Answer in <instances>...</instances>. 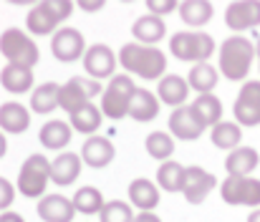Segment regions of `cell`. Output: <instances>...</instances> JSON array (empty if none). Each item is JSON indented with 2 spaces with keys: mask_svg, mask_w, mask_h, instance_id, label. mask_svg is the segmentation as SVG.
Returning a JSON list of instances; mask_svg holds the SVG:
<instances>
[{
  "mask_svg": "<svg viewBox=\"0 0 260 222\" xmlns=\"http://www.w3.org/2000/svg\"><path fill=\"white\" fill-rule=\"evenodd\" d=\"M192 109L197 111V116L202 119V124H205V126H217V124H220L222 104H220V99H217V96H212V93H202V96H197V99H194Z\"/></svg>",
  "mask_w": 260,
  "mask_h": 222,
  "instance_id": "cell-30",
  "label": "cell"
},
{
  "mask_svg": "<svg viewBox=\"0 0 260 222\" xmlns=\"http://www.w3.org/2000/svg\"><path fill=\"white\" fill-rule=\"evenodd\" d=\"M51 53L61 64H74L76 58L86 56L84 53V36L76 28H58L53 41H51Z\"/></svg>",
  "mask_w": 260,
  "mask_h": 222,
  "instance_id": "cell-10",
  "label": "cell"
},
{
  "mask_svg": "<svg viewBox=\"0 0 260 222\" xmlns=\"http://www.w3.org/2000/svg\"><path fill=\"white\" fill-rule=\"evenodd\" d=\"M101 91H106V88H104L99 81H93V78H84V76H74V78H69V83H63V86H61L58 106H61V109H66V111H69V116H71L74 111H79L81 106H86L91 96H96V93H101Z\"/></svg>",
  "mask_w": 260,
  "mask_h": 222,
  "instance_id": "cell-7",
  "label": "cell"
},
{
  "mask_svg": "<svg viewBox=\"0 0 260 222\" xmlns=\"http://www.w3.org/2000/svg\"><path fill=\"white\" fill-rule=\"evenodd\" d=\"M159 99L165 101V104H170L174 109H179V104H184L187 101V93H189V83L182 78V76H165L162 81H159Z\"/></svg>",
  "mask_w": 260,
  "mask_h": 222,
  "instance_id": "cell-22",
  "label": "cell"
},
{
  "mask_svg": "<svg viewBox=\"0 0 260 222\" xmlns=\"http://www.w3.org/2000/svg\"><path fill=\"white\" fill-rule=\"evenodd\" d=\"M69 124L76 132H81V134H91V132H96L101 126V111L93 104H86V106H81L79 111L71 114V121Z\"/></svg>",
  "mask_w": 260,
  "mask_h": 222,
  "instance_id": "cell-32",
  "label": "cell"
},
{
  "mask_svg": "<svg viewBox=\"0 0 260 222\" xmlns=\"http://www.w3.org/2000/svg\"><path fill=\"white\" fill-rule=\"evenodd\" d=\"M81 159L86 162L88 167L101 169V167H106L114 159V144L106 137H88L84 142V149H81Z\"/></svg>",
  "mask_w": 260,
  "mask_h": 222,
  "instance_id": "cell-17",
  "label": "cell"
},
{
  "mask_svg": "<svg viewBox=\"0 0 260 222\" xmlns=\"http://www.w3.org/2000/svg\"><path fill=\"white\" fill-rule=\"evenodd\" d=\"M253 56H255L253 41H248L243 36H230L220 46V71L230 81H240L250 71Z\"/></svg>",
  "mask_w": 260,
  "mask_h": 222,
  "instance_id": "cell-2",
  "label": "cell"
},
{
  "mask_svg": "<svg viewBox=\"0 0 260 222\" xmlns=\"http://www.w3.org/2000/svg\"><path fill=\"white\" fill-rule=\"evenodd\" d=\"M79 174H81V156L74 151H63L61 156H56V162H51V179L61 187L76 182Z\"/></svg>",
  "mask_w": 260,
  "mask_h": 222,
  "instance_id": "cell-16",
  "label": "cell"
},
{
  "mask_svg": "<svg viewBox=\"0 0 260 222\" xmlns=\"http://www.w3.org/2000/svg\"><path fill=\"white\" fill-rule=\"evenodd\" d=\"M46 5L51 8V13H53L61 23H63V20L71 15V10H74V5H71L69 0H46Z\"/></svg>",
  "mask_w": 260,
  "mask_h": 222,
  "instance_id": "cell-37",
  "label": "cell"
},
{
  "mask_svg": "<svg viewBox=\"0 0 260 222\" xmlns=\"http://www.w3.org/2000/svg\"><path fill=\"white\" fill-rule=\"evenodd\" d=\"M119 64L126 71L142 76V78H149V81L162 76L167 69L165 53L154 46H142V43H124L119 51Z\"/></svg>",
  "mask_w": 260,
  "mask_h": 222,
  "instance_id": "cell-1",
  "label": "cell"
},
{
  "mask_svg": "<svg viewBox=\"0 0 260 222\" xmlns=\"http://www.w3.org/2000/svg\"><path fill=\"white\" fill-rule=\"evenodd\" d=\"M0 222H25V220H23L20 215H15V212H3Z\"/></svg>",
  "mask_w": 260,
  "mask_h": 222,
  "instance_id": "cell-42",
  "label": "cell"
},
{
  "mask_svg": "<svg viewBox=\"0 0 260 222\" xmlns=\"http://www.w3.org/2000/svg\"><path fill=\"white\" fill-rule=\"evenodd\" d=\"M84 66H86L88 76H91L93 81L109 78V76H114V69H116V56H114V51H111L109 46L96 43V46H91L86 51Z\"/></svg>",
  "mask_w": 260,
  "mask_h": 222,
  "instance_id": "cell-12",
  "label": "cell"
},
{
  "mask_svg": "<svg viewBox=\"0 0 260 222\" xmlns=\"http://www.w3.org/2000/svg\"><path fill=\"white\" fill-rule=\"evenodd\" d=\"M157 182L162 184V189L167 192H184V182H187V167H182L179 162H165L157 172Z\"/></svg>",
  "mask_w": 260,
  "mask_h": 222,
  "instance_id": "cell-28",
  "label": "cell"
},
{
  "mask_svg": "<svg viewBox=\"0 0 260 222\" xmlns=\"http://www.w3.org/2000/svg\"><path fill=\"white\" fill-rule=\"evenodd\" d=\"M79 8H81V10H101L104 3H99V0H96V3H93V0H84V3H79Z\"/></svg>",
  "mask_w": 260,
  "mask_h": 222,
  "instance_id": "cell-40",
  "label": "cell"
},
{
  "mask_svg": "<svg viewBox=\"0 0 260 222\" xmlns=\"http://www.w3.org/2000/svg\"><path fill=\"white\" fill-rule=\"evenodd\" d=\"M248 222H260V207H258V210H253V212H250V217H248Z\"/></svg>",
  "mask_w": 260,
  "mask_h": 222,
  "instance_id": "cell-43",
  "label": "cell"
},
{
  "mask_svg": "<svg viewBox=\"0 0 260 222\" xmlns=\"http://www.w3.org/2000/svg\"><path fill=\"white\" fill-rule=\"evenodd\" d=\"M132 33H134V38H137L142 46H149V43H157V41L165 38V33H167V23H165L162 18H157V15L149 13V15H142V18L134 20Z\"/></svg>",
  "mask_w": 260,
  "mask_h": 222,
  "instance_id": "cell-18",
  "label": "cell"
},
{
  "mask_svg": "<svg viewBox=\"0 0 260 222\" xmlns=\"http://www.w3.org/2000/svg\"><path fill=\"white\" fill-rule=\"evenodd\" d=\"M225 23L230 30H248L260 25V3L245 0V3H230L225 10Z\"/></svg>",
  "mask_w": 260,
  "mask_h": 222,
  "instance_id": "cell-13",
  "label": "cell"
},
{
  "mask_svg": "<svg viewBox=\"0 0 260 222\" xmlns=\"http://www.w3.org/2000/svg\"><path fill=\"white\" fill-rule=\"evenodd\" d=\"M147 8H149V13H152V15L162 18V15L172 13L174 8H177V3H174V0H149V3H147Z\"/></svg>",
  "mask_w": 260,
  "mask_h": 222,
  "instance_id": "cell-38",
  "label": "cell"
},
{
  "mask_svg": "<svg viewBox=\"0 0 260 222\" xmlns=\"http://www.w3.org/2000/svg\"><path fill=\"white\" fill-rule=\"evenodd\" d=\"M38 139H41V144L46 149H63L71 142V126L66 121H58V119L46 121L41 134H38Z\"/></svg>",
  "mask_w": 260,
  "mask_h": 222,
  "instance_id": "cell-25",
  "label": "cell"
},
{
  "mask_svg": "<svg viewBox=\"0 0 260 222\" xmlns=\"http://www.w3.org/2000/svg\"><path fill=\"white\" fill-rule=\"evenodd\" d=\"M101 222H134L132 207L121 200H111L101 210Z\"/></svg>",
  "mask_w": 260,
  "mask_h": 222,
  "instance_id": "cell-36",
  "label": "cell"
},
{
  "mask_svg": "<svg viewBox=\"0 0 260 222\" xmlns=\"http://www.w3.org/2000/svg\"><path fill=\"white\" fill-rule=\"evenodd\" d=\"M48 179H51V162L43 154H30L25 159V164L20 167L18 189L25 197H38V195H43Z\"/></svg>",
  "mask_w": 260,
  "mask_h": 222,
  "instance_id": "cell-6",
  "label": "cell"
},
{
  "mask_svg": "<svg viewBox=\"0 0 260 222\" xmlns=\"http://www.w3.org/2000/svg\"><path fill=\"white\" fill-rule=\"evenodd\" d=\"M58 93H61V86L48 81V83H41L33 93H30V109L36 114H51L56 106H58Z\"/></svg>",
  "mask_w": 260,
  "mask_h": 222,
  "instance_id": "cell-27",
  "label": "cell"
},
{
  "mask_svg": "<svg viewBox=\"0 0 260 222\" xmlns=\"http://www.w3.org/2000/svg\"><path fill=\"white\" fill-rule=\"evenodd\" d=\"M170 51L179 61H194V64H207V58L215 53V41L207 33H192L182 30L174 33L170 41Z\"/></svg>",
  "mask_w": 260,
  "mask_h": 222,
  "instance_id": "cell-4",
  "label": "cell"
},
{
  "mask_svg": "<svg viewBox=\"0 0 260 222\" xmlns=\"http://www.w3.org/2000/svg\"><path fill=\"white\" fill-rule=\"evenodd\" d=\"M33 83V69L28 66H13V64H5L3 69V88L10 91V93H25Z\"/></svg>",
  "mask_w": 260,
  "mask_h": 222,
  "instance_id": "cell-26",
  "label": "cell"
},
{
  "mask_svg": "<svg viewBox=\"0 0 260 222\" xmlns=\"http://www.w3.org/2000/svg\"><path fill=\"white\" fill-rule=\"evenodd\" d=\"M129 200H132V205H137L139 210L152 212V210L159 205V189H157V184H152V179L139 177V179H134V182L129 184Z\"/></svg>",
  "mask_w": 260,
  "mask_h": 222,
  "instance_id": "cell-19",
  "label": "cell"
},
{
  "mask_svg": "<svg viewBox=\"0 0 260 222\" xmlns=\"http://www.w3.org/2000/svg\"><path fill=\"white\" fill-rule=\"evenodd\" d=\"M179 18H182V23H187L192 28H200V25H205L212 18V3H207V0H187V3L179 5Z\"/></svg>",
  "mask_w": 260,
  "mask_h": 222,
  "instance_id": "cell-29",
  "label": "cell"
},
{
  "mask_svg": "<svg viewBox=\"0 0 260 222\" xmlns=\"http://www.w3.org/2000/svg\"><path fill=\"white\" fill-rule=\"evenodd\" d=\"M255 53H258V61H260V38H258V46H255Z\"/></svg>",
  "mask_w": 260,
  "mask_h": 222,
  "instance_id": "cell-44",
  "label": "cell"
},
{
  "mask_svg": "<svg viewBox=\"0 0 260 222\" xmlns=\"http://www.w3.org/2000/svg\"><path fill=\"white\" fill-rule=\"evenodd\" d=\"M25 23H28V30H30V33H36V36H48V33L56 30V25H58L61 20L51 13V8H48L46 3H41V5H36V8L28 10Z\"/></svg>",
  "mask_w": 260,
  "mask_h": 222,
  "instance_id": "cell-23",
  "label": "cell"
},
{
  "mask_svg": "<svg viewBox=\"0 0 260 222\" xmlns=\"http://www.w3.org/2000/svg\"><path fill=\"white\" fill-rule=\"evenodd\" d=\"M0 187H3V207H8L10 202H13V184H10V179H0Z\"/></svg>",
  "mask_w": 260,
  "mask_h": 222,
  "instance_id": "cell-39",
  "label": "cell"
},
{
  "mask_svg": "<svg viewBox=\"0 0 260 222\" xmlns=\"http://www.w3.org/2000/svg\"><path fill=\"white\" fill-rule=\"evenodd\" d=\"M220 195L228 205H245V207H258L260 205V179L253 177H228L220 184Z\"/></svg>",
  "mask_w": 260,
  "mask_h": 222,
  "instance_id": "cell-8",
  "label": "cell"
},
{
  "mask_svg": "<svg viewBox=\"0 0 260 222\" xmlns=\"http://www.w3.org/2000/svg\"><path fill=\"white\" fill-rule=\"evenodd\" d=\"M104 197H101V192L96 189V187H81L79 192H76V197H74V207L79 210V212H84V215H101V210H104Z\"/></svg>",
  "mask_w": 260,
  "mask_h": 222,
  "instance_id": "cell-34",
  "label": "cell"
},
{
  "mask_svg": "<svg viewBox=\"0 0 260 222\" xmlns=\"http://www.w3.org/2000/svg\"><path fill=\"white\" fill-rule=\"evenodd\" d=\"M205 129H207V126L202 124V119L197 116V111L192 109V104L174 109L172 116H170V132H172L177 139L192 142V139H197Z\"/></svg>",
  "mask_w": 260,
  "mask_h": 222,
  "instance_id": "cell-11",
  "label": "cell"
},
{
  "mask_svg": "<svg viewBox=\"0 0 260 222\" xmlns=\"http://www.w3.org/2000/svg\"><path fill=\"white\" fill-rule=\"evenodd\" d=\"M255 167H258V151L250 147L233 149V151L228 154V159H225L228 177H248Z\"/></svg>",
  "mask_w": 260,
  "mask_h": 222,
  "instance_id": "cell-20",
  "label": "cell"
},
{
  "mask_svg": "<svg viewBox=\"0 0 260 222\" xmlns=\"http://www.w3.org/2000/svg\"><path fill=\"white\" fill-rule=\"evenodd\" d=\"M3 56H5V61L8 64H13V66H28V69H33L36 64H38V58H41V53H38V46L23 33V30H18V28H8V30H3Z\"/></svg>",
  "mask_w": 260,
  "mask_h": 222,
  "instance_id": "cell-5",
  "label": "cell"
},
{
  "mask_svg": "<svg viewBox=\"0 0 260 222\" xmlns=\"http://www.w3.org/2000/svg\"><path fill=\"white\" fill-rule=\"evenodd\" d=\"M74 212H76L74 200H69L63 195H48L38 205V217L46 222H71Z\"/></svg>",
  "mask_w": 260,
  "mask_h": 222,
  "instance_id": "cell-15",
  "label": "cell"
},
{
  "mask_svg": "<svg viewBox=\"0 0 260 222\" xmlns=\"http://www.w3.org/2000/svg\"><path fill=\"white\" fill-rule=\"evenodd\" d=\"M187 83H189L194 91H200V96H202V93H210V91L217 86V71H215V66H212V64H194L192 71H189Z\"/></svg>",
  "mask_w": 260,
  "mask_h": 222,
  "instance_id": "cell-31",
  "label": "cell"
},
{
  "mask_svg": "<svg viewBox=\"0 0 260 222\" xmlns=\"http://www.w3.org/2000/svg\"><path fill=\"white\" fill-rule=\"evenodd\" d=\"M134 222H162L154 212H142V215H137V220Z\"/></svg>",
  "mask_w": 260,
  "mask_h": 222,
  "instance_id": "cell-41",
  "label": "cell"
},
{
  "mask_svg": "<svg viewBox=\"0 0 260 222\" xmlns=\"http://www.w3.org/2000/svg\"><path fill=\"white\" fill-rule=\"evenodd\" d=\"M235 119L238 124L245 126H258L260 124V81H248L243 83L238 99H235Z\"/></svg>",
  "mask_w": 260,
  "mask_h": 222,
  "instance_id": "cell-9",
  "label": "cell"
},
{
  "mask_svg": "<svg viewBox=\"0 0 260 222\" xmlns=\"http://www.w3.org/2000/svg\"><path fill=\"white\" fill-rule=\"evenodd\" d=\"M217 179L205 172L202 167H187V182H184V200L189 205H200L205 202V197L215 189Z\"/></svg>",
  "mask_w": 260,
  "mask_h": 222,
  "instance_id": "cell-14",
  "label": "cell"
},
{
  "mask_svg": "<svg viewBox=\"0 0 260 222\" xmlns=\"http://www.w3.org/2000/svg\"><path fill=\"white\" fill-rule=\"evenodd\" d=\"M137 93V86L134 81L126 74L114 76L104 91V99H101V114L119 121L124 116H129V109H132V99Z\"/></svg>",
  "mask_w": 260,
  "mask_h": 222,
  "instance_id": "cell-3",
  "label": "cell"
},
{
  "mask_svg": "<svg viewBox=\"0 0 260 222\" xmlns=\"http://www.w3.org/2000/svg\"><path fill=\"white\" fill-rule=\"evenodd\" d=\"M212 144L217 149H238L240 139H243V132L238 124H230V121H220L217 126H212Z\"/></svg>",
  "mask_w": 260,
  "mask_h": 222,
  "instance_id": "cell-33",
  "label": "cell"
},
{
  "mask_svg": "<svg viewBox=\"0 0 260 222\" xmlns=\"http://www.w3.org/2000/svg\"><path fill=\"white\" fill-rule=\"evenodd\" d=\"M0 124L8 134H20L28 129L30 124V114L23 104H15V101H5L3 109H0Z\"/></svg>",
  "mask_w": 260,
  "mask_h": 222,
  "instance_id": "cell-21",
  "label": "cell"
},
{
  "mask_svg": "<svg viewBox=\"0 0 260 222\" xmlns=\"http://www.w3.org/2000/svg\"><path fill=\"white\" fill-rule=\"evenodd\" d=\"M159 114V104H157V96L147 88H137L134 99H132V109H129V116L134 121H152L154 116Z\"/></svg>",
  "mask_w": 260,
  "mask_h": 222,
  "instance_id": "cell-24",
  "label": "cell"
},
{
  "mask_svg": "<svg viewBox=\"0 0 260 222\" xmlns=\"http://www.w3.org/2000/svg\"><path fill=\"white\" fill-rule=\"evenodd\" d=\"M147 151H149V156H154V159H170L174 151L172 137L165 134V132H152V134L147 137Z\"/></svg>",
  "mask_w": 260,
  "mask_h": 222,
  "instance_id": "cell-35",
  "label": "cell"
},
{
  "mask_svg": "<svg viewBox=\"0 0 260 222\" xmlns=\"http://www.w3.org/2000/svg\"><path fill=\"white\" fill-rule=\"evenodd\" d=\"M258 66H260V61H258Z\"/></svg>",
  "mask_w": 260,
  "mask_h": 222,
  "instance_id": "cell-45",
  "label": "cell"
}]
</instances>
